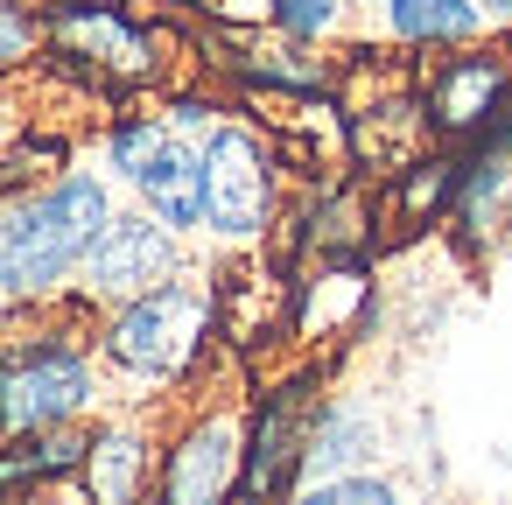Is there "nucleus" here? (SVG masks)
<instances>
[{
    "label": "nucleus",
    "mask_w": 512,
    "mask_h": 505,
    "mask_svg": "<svg viewBox=\"0 0 512 505\" xmlns=\"http://www.w3.org/2000/svg\"><path fill=\"white\" fill-rule=\"evenodd\" d=\"M113 407V379L99 358V309L78 295L22 302L0 323V442L92 421Z\"/></svg>",
    "instance_id": "f257e3e1"
},
{
    "label": "nucleus",
    "mask_w": 512,
    "mask_h": 505,
    "mask_svg": "<svg viewBox=\"0 0 512 505\" xmlns=\"http://www.w3.org/2000/svg\"><path fill=\"white\" fill-rule=\"evenodd\" d=\"M218 351H225L218 281L204 267H183L162 288L99 309V358H106L113 400H141V407L183 400L218 365Z\"/></svg>",
    "instance_id": "f03ea898"
},
{
    "label": "nucleus",
    "mask_w": 512,
    "mask_h": 505,
    "mask_svg": "<svg viewBox=\"0 0 512 505\" xmlns=\"http://www.w3.org/2000/svg\"><path fill=\"white\" fill-rule=\"evenodd\" d=\"M120 183L106 169L64 162L43 183L0 190V281L15 302H64L92 239L113 225Z\"/></svg>",
    "instance_id": "7ed1b4c3"
},
{
    "label": "nucleus",
    "mask_w": 512,
    "mask_h": 505,
    "mask_svg": "<svg viewBox=\"0 0 512 505\" xmlns=\"http://www.w3.org/2000/svg\"><path fill=\"white\" fill-rule=\"evenodd\" d=\"M197 148H204V246L218 260L274 246L288 211V155L274 127L246 120L239 106H218Z\"/></svg>",
    "instance_id": "20e7f679"
},
{
    "label": "nucleus",
    "mask_w": 512,
    "mask_h": 505,
    "mask_svg": "<svg viewBox=\"0 0 512 505\" xmlns=\"http://www.w3.org/2000/svg\"><path fill=\"white\" fill-rule=\"evenodd\" d=\"M43 64L85 92H155L169 78V29L134 0H43Z\"/></svg>",
    "instance_id": "39448f33"
},
{
    "label": "nucleus",
    "mask_w": 512,
    "mask_h": 505,
    "mask_svg": "<svg viewBox=\"0 0 512 505\" xmlns=\"http://www.w3.org/2000/svg\"><path fill=\"white\" fill-rule=\"evenodd\" d=\"M99 169L169 232L204 239V148L162 113V106H127L99 127Z\"/></svg>",
    "instance_id": "423d86ee"
},
{
    "label": "nucleus",
    "mask_w": 512,
    "mask_h": 505,
    "mask_svg": "<svg viewBox=\"0 0 512 505\" xmlns=\"http://www.w3.org/2000/svg\"><path fill=\"white\" fill-rule=\"evenodd\" d=\"M246 477V393H183L162 428L148 505H239Z\"/></svg>",
    "instance_id": "0eeeda50"
},
{
    "label": "nucleus",
    "mask_w": 512,
    "mask_h": 505,
    "mask_svg": "<svg viewBox=\"0 0 512 505\" xmlns=\"http://www.w3.org/2000/svg\"><path fill=\"white\" fill-rule=\"evenodd\" d=\"M316 400H323L316 358L246 386V477H239V505H281L302 484V449H309Z\"/></svg>",
    "instance_id": "6e6552de"
},
{
    "label": "nucleus",
    "mask_w": 512,
    "mask_h": 505,
    "mask_svg": "<svg viewBox=\"0 0 512 505\" xmlns=\"http://www.w3.org/2000/svg\"><path fill=\"white\" fill-rule=\"evenodd\" d=\"M414 85H421V113L435 127V141L470 148L477 134H491L512 113V43L477 36L463 50L414 57Z\"/></svg>",
    "instance_id": "1a4fd4ad"
},
{
    "label": "nucleus",
    "mask_w": 512,
    "mask_h": 505,
    "mask_svg": "<svg viewBox=\"0 0 512 505\" xmlns=\"http://www.w3.org/2000/svg\"><path fill=\"white\" fill-rule=\"evenodd\" d=\"M372 316H379V274L365 253H323L288 267V344L302 358H323L365 337Z\"/></svg>",
    "instance_id": "9d476101"
},
{
    "label": "nucleus",
    "mask_w": 512,
    "mask_h": 505,
    "mask_svg": "<svg viewBox=\"0 0 512 505\" xmlns=\"http://www.w3.org/2000/svg\"><path fill=\"white\" fill-rule=\"evenodd\" d=\"M190 246H197V239L169 232V225H162V218H148L141 204H120V211H113V225L92 239V253H85V267H78L71 295H78L85 309H113V302H127V295H148V288H162L169 274L197 267V260H190Z\"/></svg>",
    "instance_id": "9b49d317"
},
{
    "label": "nucleus",
    "mask_w": 512,
    "mask_h": 505,
    "mask_svg": "<svg viewBox=\"0 0 512 505\" xmlns=\"http://www.w3.org/2000/svg\"><path fill=\"white\" fill-rule=\"evenodd\" d=\"M162 414L141 400H113L106 414H92V442H85V491L99 505H148L155 463H162Z\"/></svg>",
    "instance_id": "f8f14e48"
},
{
    "label": "nucleus",
    "mask_w": 512,
    "mask_h": 505,
    "mask_svg": "<svg viewBox=\"0 0 512 505\" xmlns=\"http://www.w3.org/2000/svg\"><path fill=\"white\" fill-rule=\"evenodd\" d=\"M211 50H225V78L253 99H295V92H337V57L323 43H295L281 29H211Z\"/></svg>",
    "instance_id": "ddd939ff"
},
{
    "label": "nucleus",
    "mask_w": 512,
    "mask_h": 505,
    "mask_svg": "<svg viewBox=\"0 0 512 505\" xmlns=\"http://www.w3.org/2000/svg\"><path fill=\"white\" fill-rule=\"evenodd\" d=\"M351 470H386V414L372 393L323 386L316 421H309V449H302V484L309 477H351Z\"/></svg>",
    "instance_id": "4468645a"
},
{
    "label": "nucleus",
    "mask_w": 512,
    "mask_h": 505,
    "mask_svg": "<svg viewBox=\"0 0 512 505\" xmlns=\"http://www.w3.org/2000/svg\"><path fill=\"white\" fill-rule=\"evenodd\" d=\"M456 183H463V148H428L421 162H407L400 176L379 183V225L386 239H428L449 225L456 211Z\"/></svg>",
    "instance_id": "2eb2a0df"
},
{
    "label": "nucleus",
    "mask_w": 512,
    "mask_h": 505,
    "mask_svg": "<svg viewBox=\"0 0 512 505\" xmlns=\"http://www.w3.org/2000/svg\"><path fill=\"white\" fill-rule=\"evenodd\" d=\"M372 29L386 50H407V57L463 50V43L491 36L477 0H372Z\"/></svg>",
    "instance_id": "dca6fc26"
},
{
    "label": "nucleus",
    "mask_w": 512,
    "mask_h": 505,
    "mask_svg": "<svg viewBox=\"0 0 512 505\" xmlns=\"http://www.w3.org/2000/svg\"><path fill=\"white\" fill-rule=\"evenodd\" d=\"M85 442H92V421L8 435V442H0V498H8V491H29V484H50V477H78V470H85Z\"/></svg>",
    "instance_id": "f3484780"
},
{
    "label": "nucleus",
    "mask_w": 512,
    "mask_h": 505,
    "mask_svg": "<svg viewBox=\"0 0 512 505\" xmlns=\"http://www.w3.org/2000/svg\"><path fill=\"white\" fill-rule=\"evenodd\" d=\"M281 505H414V491L393 470H351V477H309Z\"/></svg>",
    "instance_id": "a211bd4d"
},
{
    "label": "nucleus",
    "mask_w": 512,
    "mask_h": 505,
    "mask_svg": "<svg viewBox=\"0 0 512 505\" xmlns=\"http://www.w3.org/2000/svg\"><path fill=\"white\" fill-rule=\"evenodd\" d=\"M351 22V0H267V29L295 36V43H337Z\"/></svg>",
    "instance_id": "6ab92c4d"
},
{
    "label": "nucleus",
    "mask_w": 512,
    "mask_h": 505,
    "mask_svg": "<svg viewBox=\"0 0 512 505\" xmlns=\"http://www.w3.org/2000/svg\"><path fill=\"white\" fill-rule=\"evenodd\" d=\"M43 64V0H0V78Z\"/></svg>",
    "instance_id": "aec40b11"
},
{
    "label": "nucleus",
    "mask_w": 512,
    "mask_h": 505,
    "mask_svg": "<svg viewBox=\"0 0 512 505\" xmlns=\"http://www.w3.org/2000/svg\"><path fill=\"white\" fill-rule=\"evenodd\" d=\"M0 505H99L85 491V477H50V484H29V491H8Z\"/></svg>",
    "instance_id": "412c9836"
},
{
    "label": "nucleus",
    "mask_w": 512,
    "mask_h": 505,
    "mask_svg": "<svg viewBox=\"0 0 512 505\" xmlns=\"http://www.w3.org/2000/svg\"><path fill=\"white\" fill-rule=\"evenodd\" d=\"M477 8H484L491 36H512V0H477Z\"/></svg>",
    "instance_id": "4be33fe9"
},
{
    "label": "nucleus",
    "mask_w": 512,
    "mask_h": 505,
    "mask_svg": "<svg viewBox=\"0 0 512 505\" xmlns=\"http://www.w3.org/2000/svg\"><path fill=\"white\" fill-rule=\"evenodd\" d=\"M15 309H22V302H15V295H8V281H0V323H8V316H15Z\"/></svg>",
    "instance_id": "5701e85b"
}]
</instances>
